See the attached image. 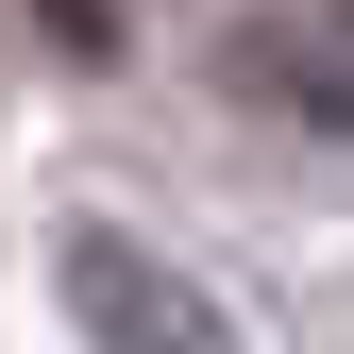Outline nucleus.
<instances>
[{"instance_id":"7ed1b4c3","label":"nucleus","mask_w":354,"mask_h":354,"mask_svg":"<svg viewBox=\"0 0 354 354\" xmlns=\"http://www.w3.org/2000/svg\"><path fill=\"white\" fill-rule=\"evenodd\" d=\"M34 17H51L68 51H118V0H34Z\"/></svg>"},{"instance_id":"f257e3e1","label":"nucleus","mask_w":354,"mask_h":354,"mask_svg":"<svg viewBox=\"0 0 354 354\" xmlns=\"http://www.w3.org/2000/svg\"><path fill=\"white\" fill-rule=\"evenodd\" d=\"M51 270H68V321L102 337V354H236L219 287H203V270H169L136 219H68V236H51Z\"/></svg>"},{"instance_id":"f03ea898","label":"nucleus","mask_w":354,"mask_h":354,"mask_svg":"<svg viewBox=\"0 0 354 354\" xmlns=\"http://www.w3.org/2000/svg\"><path fill=\"white\" fill-rule=\"evenodd\" d=\"M219 102H253L270 136H354V0H253L219 34Z\"/></svg>"}]
</instances>
